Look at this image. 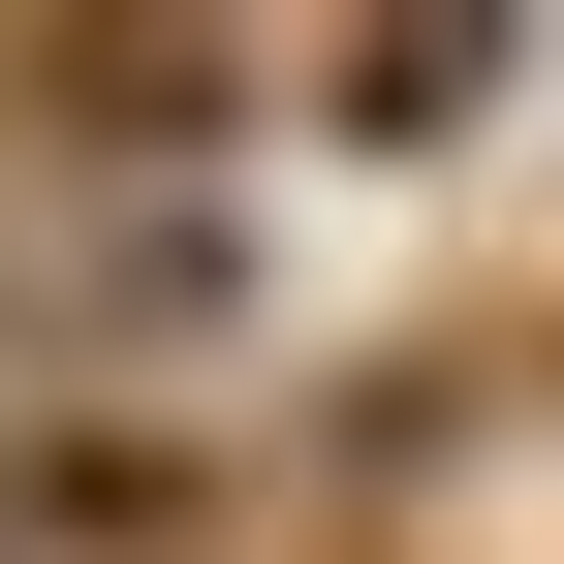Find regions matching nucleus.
<instances>
[{
    "label": "nucleus",
    "instance_id": "nucleus-1",
    "mask_svg": "<svg viewBox=\"0 0 564 564\" xmlns=\"http://www.w3.org/2000/svg\"><path fill=\"white\" fill-rule=\"evenodd\" d=\"M158 533H220L188 440H32V470H0V564H158Z\"/></svg>",
    "mask_w": 564,
    "mask_h": 564
},
{
    "label": "nucleus",
    "instance_id": "nucleus-2",
    "mask_svg": "<svg viewBox=\"0 0 564 564\" xmlns=\"http://www.w3.org/2000/svg\"><path fill=\"white\" fill-rule=\"evenodd\" d=\"M533 63L502 32H377V63H314V126H377V158H440V126H502Z\"/></svg>",
    "mask_w": 564,
    "mask_h": 564
}]
</instances>
